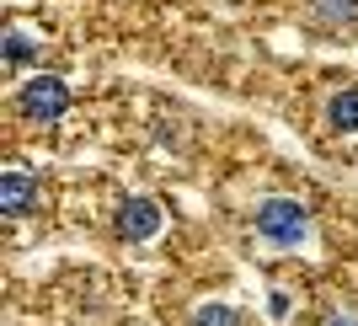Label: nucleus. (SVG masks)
Instances as JSON below:
<instances>
[{"label":"nucleus","instance_id":"10","mask_svg":"<svg viewBox=\"0 0 358 326\" xmlns=\"http://www.w3.org/2000/svg\"><path fill=\"white\" fill-rule=\"evenodd\" d=\"M327 326H358V316H353V311H337V316H331Z\"/></svg>","mask_w":358,"mask_h":326},{"label":"nucleus","instance_id":"9","mask_svg":"<svg viewBox=\"0 0 358 326\" xmlns=\"http://www.w3.org/2000/svg\"><path fill=\"white\" fill-rule=\"evenodd\" d=\"M268 311L278 316V321H284V316H289V295H284V289H273V295H268Z\"/></svg>","mask_w":358,"mask_h":326},{"label":"nucleus","instance_id":"7","mask_svg":"<svg viewBox=\"0 0 358 326\" xmlns=\"http://www.w3.org/2000/svg\"><path fill=\"white\" fill-rule=\"evenodd\" d=\"M193 326H241V311H236V305H214V299H209V305H198V311H193Z\"/></svg>","mask_w":358,"mask_h":326},{"label":"nucleus","instance_id":"4","mask_svg":"<svg viewBox=\"0 0 358 326\" xmlns=\"http://www.w3.org/2000/svg\"><path fill=\"white\" fill-rule=\"evenodd\" d=\"M32 204H38V182H32L27 171H6V177H0V208H6V214H27Z\"/></svg>","mask_w":358,"mask_h":326},{"label":"nucleus","instance_id":"1","mask_svg":"<svg viewBox=\"0 0 358 326\" xmlns=\"http://www.w3.org/2000/svg\"><path fill=\"white\" fill-rule=\"evenodd\" d=\"M310 230V214L299 198H268V204L257 208V236L273 241V246H299Z\"/></svg>","mask_w":358,"mask_h":326},{"label":"nucleus","instance_id":"5","mask_svg":"<svg viewBox=\"0 0 358 326\" xmlns=\"http://www.w3.org/2000/svg\"><path fill=\"white\" fill-rule=\"evenodd\" d=\"M327 123H331L337 134H358V91H353V86L337 91V97L327 102Z\"/></svg>","mask_w":358,"mask_h":326},{"label":"nucleus","instance_id":"2","mask_svg":"<svg viewBox=\"0 0 358 326\" xmlns=\"http://www.w3.org/2000/svg\"><path fill=\"white\" fill-rule=\"evenodd\" d=\"M16 107H22L32 123H59L64 113H70V86H64L59 75H38V80H27V86H22Z\"/></svg>","mask_w":358,"mask_h":326},{"label":"nucleus","instance_id":"6","mask_svg":"<svg viewBox=\"0 0 358 326\" xmlns=\"http://www.w3.org/2000/svg\"><path fill=\"white\" fill-rule=\"evenodd\" d=\"M310 16L315 22H331V27H343L358 16V0H310Z\"/></svg>","mask_w":358,"mask_h":326},{"label":"nucleus","instance_id":"3","mask_svg":"<svg viewBox=\"0 0 358 326\" xmlns=\"http://www.w3.org/2000/svg\"><path fill=\"white\" fill-rule=\"evenodd\" d=\"M161 225H166V214H161L155 198H123V208H118V236L123 241H155Z\"/></svg>","mask_w":358,"mask_h":326},{"label":"nucleus","instance_id":"8","mask_svg":"<svg viewBox=\"0 0 358 326\" xmlns=\"http://www.w3.org/2000/svg\"><path fill=\"white\" fill-rule=\"evenodd\" d=\"M32 54H38V43H32L27 32H11V38H6V64H27Z\"/></svg>","mask_w":358,"mask_h":326}]
</instances>
